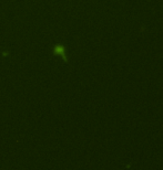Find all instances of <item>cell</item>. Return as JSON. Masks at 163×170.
Masks as SVG:
<instances>
[{
	"instance_id": "obj_1",
	"label": "cell",
	"mask_w": 163,
	"mask_h": 170,
	"mask_svg": "<svg viewBox=\"0 0 163 170\" xmlns=\"http://www.w3.org/2000/svg\"><path fill=\"white\" fill-rule=\"evenodd\" d=\"M55 53H58V54H60V55H61V56H63V58H65V60H66V56H65V50H63V46H57V48H55Z\"/></svg>"
}]
</instances>
